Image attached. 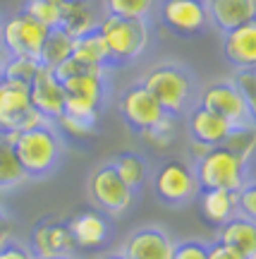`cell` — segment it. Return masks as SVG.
<instances>
[{"label":"cell","mask_w":256,"mask_h":259,"mask_svg":"<svg viewBox=\"0 0 256 259\" xmlns=\"http://www.w3.org/2000/svg\"><path fill=\"white\" fill-rule=\"evenodd\" d=\"M232 84L237 87L239 94H242V96L249 101V106H254V108H256V72H254V67L237 70V74H235Z\"/></svg>","instance_id":"34"},{"label":"cell","mask_w":256,"mask_h":259,"mask_svg":"<svg viewBox=\"0 0 256 259\" xmlns=\"http://www.w3.org/2000/svg\"><path fill=\"white\" fill-rule=\"evenodd\" d=\"M12 147L27 178H43L58 166L63 154V139L53 122H43L38 127L15 132Z\"/></svg>","instance_id":"1"},{"label":"cell","mask_w":256,"mask_h":259,"mask_svg":"<svg viewBox=\"0 0 256 259\" xmlns=\"http://www.w3.org/2000/svg\"><path fill=\"white\" fill-rule=\"evenodd\" d=\"M103 259H127V257H122V254L118 252V254H108V257H103Z\"/></svg>","instance_id":"41"},{"label":"cell","mask_w":256,"mask_h":259,"mask_svg":"<svg viewBox=\"0 0 256 259\" xmlns=\"http://www.w3.org/2000/svg\"><path fill=\"white\" fill-rule=\"evenodd\" d=\"M235 199H237V216H244L249 221L256 219V185L254 180H247L244 185L235 192Z\"/></svg>","instance_id":"33"},{"label":"cell","mask_w":256,"mask_h":259,"mask_svg":"<svg viewBox=\"0 0 256 259\" xmlns=\"http://www.w3.org/2000/svg\"><path fill=\"white\" fill-rule=\"evenodd\" d=\"M10 240H15V228H12V221L8 219V213L0 211V247L8 245Z\"/></svg>","instance_id":"38"},{"label":"cell","mask_w":256,"mask_h":259,"mask_svg":"<svg viewBox=\"0 0 256 259\" xmlns=\"http://www.w3.org/2000/svg\"><path fill=\"white\" fill-rule=\"evenodd\" d=\"M199 204H201L203 219L218 228L237 216V199L235 192L230 190H203Z\"/></svg>","instance_id":"22"},{"label":"cell","mask_w":256,"mask_h":259,"mask_svg":"<svg viewBox=\"0 0 256 259\" xmlns=\"http://www.w3.org/2000/svg\"><path fill=\"white\" fill-rule=\"evenodd\" d=\"M223 53L228 58V63L237 70L256 67V22H247L242 27L225 31Z\"/></svg>","instance_id":"17"},{"label":"cell","mask_w":256,"mask_h":259,"mask_svg":"<svg viewBox=\"0 0 256 259\" xmlns=\"http://www.w3.org/2000/svg\"><path fill=\"white\" fill-rule=\"evenodd\" d=\"M194 173H196V183H199L201 190H230V192H237L247 180H254L251 170L239 161V156H235L223 144L220 147H211L206 151V156L196 161Z\"/></svg>","instance_id":"4"},{"label":"cell","mask_w":256,"mask_h":259,"mask_svg":"<svg viewBox=\"0 0 256 259\" xmlns=\"http://www.w3.org/2000/svg\"><path fill=\"white\" fill-rule=\"evenodd\" d=\"M77 250H101L110 242L113 226L103 211H79L67 221Z\"/></svg>","instance_id":"16"},{"label":"cell","mask_w":256,"mask_h":259,"mask_svg":"<svg viewBox=\"0 0 256 259\" xmlns=\"http://www.w3.org/2000/svg\"><path fill=\"white\" fill-rule=\"evenodd\" d=\"M156 0H103V8L113 17H137L146 19L153 10Z\"/></svg>","instance_id":"30"},{"label":"cell","mask_w":256,"mask_h":259,"mask_svg":"<svg viewBox=\"0 0 256 259\" xmlns=\"http://www.w3.org/2000/svg\"><path fill=\"white\" fill-rule=\"evenodd\" d=\"M5 58H8V53H5V46H3V36H0V65L5 63Z\"/></svg>","instance_id":"40"},{"label":"cell","mask_w":256,"mask_h":259,"mask_svg":"<svg viewBox=\"0 0 256 259\" xmlns=\"http://www.w3.org/2000/svg\"><path fill=\"white\" fill-rule=\"evenodd\" d=\"M153 190L158 199L165 204H187L199 194V183L196 173L187 161H165L163 166L156 170Z\"/></svg>","instance_id":"9"},{"label":"cell","mask_w":256,"mask_h":259,"mask_svg":"<svg viewBox=\"0 0 256 259\" xmlns=\"http://www.w3.org/2000/svg\"><path fill=\"white\" fill-rule=\"evenodd\" d=\"M144 142H146L148 147L158 149V151H163V149H170L175 142V135H177V125H175V115H168L165 113L161 120L156 122L153 127L144 130V132H139Z\"/></svg>","instance_id":"29"},{"label":"cell","mask_w":256,"mask_h":259,"mask_svg":"<svg viewBox=\"0 0 256 259\" xmlns=\"http://www.w3.org/2000/svg\"><path fill=\"white\" fill-rule=\"evenodd\" d=\"M22 10L29 17L41 22L46 29L60 27V3H55V0H27V5Z\"/></svg>","instance_id":"31"},{"label":"cell","mask_w":256,"mask_h":259,"mask_svg":"<svg viewBox=\"0 0 256 259\" xmlns=\"http://www.w3.org/2000/svg\"><path fill=\"white\" fill-rule=\"evenodd\" d=\"M173 247V238L165 231L156 228V226H144L125 238L120 254L127 259H170Z\"/></svg>","instance_id":"14"},{"label":"cell","mask_w":256,"mask_h":259,"mask_svg":"<svg viewBox=\"0 0 256 259\" xmlns=\"http://www.w3.org/2000/svg\"><path fill=\"white\" fill-rule=\"evenodd\" d=\"M12 137H15V132H0V192L12 190V187L29 180L22 163H19L17 154H15Z\"/></svg>","instance_id":"23"},{"label":"cell","mask_w":256,"mask_h":259,"mask_svg":"<svg viewBox=\"0 0 256 259\" xmlns=\"http://www.w3.org/2000/svg\"><path fill=\"white\" fill-rule=\"evenodd\" d=\"M55 3H63V0H55Z\"/></svg>","instance_id":"43"},{"label":"cell","mask_w":256,"mask_h":259,"mask_svg":"<svg viewBox=\"0 0 256 259\" xmlns=\"http://www.w3.org/2000/svg\"><path fill=\"white\" fill-rule=\"evenodd\" d=\"M46 34L48 29L34 17H29L24 10H19L17 15L8 17L0 24V36H3V46H5L8 56L36 58L38 60Z\"/></svg>","instance_id":"8"},{"label":"cell","mask_w":256,"mask_h":259,"mask_svg":"<svg viewBox=\"0 0 256 259\" xmlns=\"http://www.w3.org/2000/svg\"><path fill=\"white\" fill-rule=\"evenodd\" d=\"M209 144H201V142H196V139H192V144H189V154H192V161L196 163L199 158L206 156V151H209Z\"/></svg>","instance_id":"39"},{"label":"cell","mask_w":256,"mask_h":259,"mask_svg":"<svg viewBox=\"0 0 256 259\" xmlns=\"http://www.w3.org/2000/svg\"><path fill=\"white\" fill-rule=\"evenodd\" d=\"M223 147H228L251 170V163H254V127H232L228 139L223 142Z\"/></svg>","instance_id":"28"},{"label":"cell","mask_w":256,"mask_h":259,"mask_svg":"<svg viewBox=\"0 0 256 259\" xmlns=\"http://www.w3.org/2000/svg\"><path fill=\"white\" fill-rule=\"evenodd\" d=\"M77 63L86 65V67H96V70H106L110 65L108 60V48H106V41L98 31H89L84 36L74 38L72 46V56Z\"/></svg>","instance_id":"24"},{"label":"cell","mask_w":256,"mask_h":259,"mask_svg":"<svg viewBox=\"0 0 256 259\" xmlns=\"http://www.w3.org/2000/svg\"><path fill=\"white\" fill-rule=\"evenodd\" d=\"M29 101L48 122H53L58 115L65 113V89L53 70L41 65L34 82L29 84Z\"/></svg>","instance_id":"15"},{"label":"cell","mask_w":256,"mask_h":259,"mask_svg":"<svg viewBox=\"0 0 256 259\" xmlns=\"http://www.w3.org/2000/svg\"><path fill=\"white\" fill-rule=\"evenodd\" d=\"M60 29L72 38H79L98 29V17L89 0H63L60 3Z\"/></svg>","instance_id":"20"},{"label":"cell","mask_w":256,"mask_h":259,"mask_svg":"<svg viewBox=\"0 0 256 259\" xmlns=\"http://www.w3.org/2000/svg\"><path fill=\"white\" fill-rule=\"evenodd\" d=\"M65 113L89 122H98L103 99H106V70L74 74L63 82Z\"/></svg>","instance_id":"5"},{"label":"cell","mask_w":256,"mask_h":259,"mask_svg":"<svg viewBox=\"0 0 256 259\" xmlns=\"http://www.w3.org/2000/svg\"><path fill=\"white\" fill-rule=\"evenodd\" d=\"M41 70V63L36 58H19V56H8L5 63L0 65V74L3 79H10V82H19L29 87L34 82L36 72Z\"/></svg>","instance_id":"27"},{"label":"cell","mask_w":256,"mask_h":259,"mask_svg":"<svg viewBox=\"0 0 256 259\" xmlns=\"http://www.w3.org/2000/svg\"><path fill=\"white\" fill-rule=\"evenodd\" d=\"M29 250L36 259H48V257H72L77 247H74L72 233L67 228V223L46 216L31 228Z\"/></svg>","instance_id":"11"},{"label":"cell","mask_w":256,"mask_h":259,"mask_svg":"<svg viewBox=\"0 0 256 259\" xmlns=\"http://www.w3.org/2000/svg\"><path fill=\"white\" fill-rule=\"evenodd\" d=\"M110 166L115 168V173L120 176V180L127 187L137 190V187L144 185V178H146V163L139 154H132V151H125V154H118V156L110 161Z\"/></svg>","instance_id":"26"},{"label":"cell","mask_w":256,"mask_h":259,"mask_svg":"<svg viewBox=\"0 0 256 259\" xmlns=\"http://www.w3.org/2000/svg\"><path fill=\"white\" fill-rule=\"evenodd\" d=\"M170 259H209L206 242H201V240H182V242H175L173 257H170Z\"/></svg>","instance_id":"35"},{"label":"cell","mask_w":256,"mask_h":259,"mask_svg":"<svg viewBox=\"0 0 256 259\" xmlns=\"http://www.w3.org/2000/svg\"><path fill=\"white\" fill-rule=\"evenodd\" d=\"M120 115L125 118L129 127H134L137 132H144V130L153 127L165 115V111L141 84H134L120 99Z\"/></svg>","instance_id":"13"},{"label":"cell","mask_w":256,"mask_h":259,"mask_svg":"<svg viewBox=\"0 0 256 259\" xmlns=\"http://www.w3.org/2000/svg\"><path fill=\"white\" fill-rule=\"evenodd\" d=\"M161 19L180 36H196L209 27L206 0H161Z\"/></svg>","instance_id":"12"},{"label":"cell","mask_w":256,"mask_h":259,"mask_svg":"<svg viewBox=\"0 0 256 259\" xmlns=\"http://www.w3.org/2000/svg\"><path fill=\"white\" fill-rule=\"evenodd\" d=\"M48 259H74V254L72 257H48Z\"/></svg>","instance_id":"42"},{"label":"cell","mask_w":256,"mask_h":259,"mask_svg":"<svg viewBox=\"0 0 256 259\" xmlns=\"http://www.w3.org/2000/svg\"><path fill=\"white\" fill-rule=\"evenodd\" d=\"M53 127L58 132H63L67 137L72 139H89L96 135V122H89V120H82V118H74V115H58L53 120Z\"/></svg>","instance_id":"32"},{"label":"cell","mask_w":256,"mask_h":259,"mask_svg":"<svg viewBox=\"0 0 256 259\" xmlns=\"http://www.w3.org/2000/svg\"><path fill=\"white\" fill-rule=\"evenodd\" d=\"M48 122L29 101V87L19 82H0V132H24Z\"/></svg>","instance_id":"6"},{"label":"cell","mask_w":256,"mask_h":259,"mask_svg":"<svg viewBox=\"0 0 256 259\" xmlns=\"http://www.w3.org/2000/svg\"><path fill=\"white\" fill-rule=\"evenodd\" d=\"M0 82H3V74H0Z\"/></svg>","instance_id":"44"},{"label":"cell","mask_w":256,"mask_h":259,"mask_svg":"<svg viewBox=\"0 0 256 259\" xmlns=\"http://www.w3.org/2000/svg\"><path fill=\"white\" fill-rule=\"evenodd\" d=\"M0 259H36L31 254L27 245H22L17 240H10L8 245H3L0 247Z\"/></svg>","instance_id":"36"},{"label":"cell","mask_w":256,"mask_h":259,"mask_svg":"<svg viewBox=\"0 0 256 259\" xmlns=\"http://www.w3.org/2000/svg\"><path fill=\"white\" fill-rule=\"evenodd\" d=\"M98 34L106 41L110 65H127L134 63L148 48L151 27L146 19L137 17H113L106 15L98 19Z\"/></svg>","instance_id":"2"},{"label":"cell","mask_w":256,"mask_h":259,"mask_svg":"<svg viewBox=\"0 0 256 259\" xmlns=\"http://www.w3.org/2000/svg\"><path fill=\"white\" fill-rule=\"evenodd\" d=\"M218 240L237 250L244 259H256V223L244 216H235L228 223H223Z\"/></svg>","instance_id":"21"},{"label":"cell","mask_w":256,"mask_h":259,"mask_svg":"<svg viewBox=\"0 0 256 259\" xmlns=\"http://www.w3.org/2000/svg\"><path fill=\"white\" fill-rule=\"evenodd\" d=\"M209 22H213L220 31H230L242 27L256 17V0H206Z\"/></svg>","instance_id":"19"},{"label":"cell","mask_w":256,"mask_h":259,"mask_svg":"<svg viewBox=\"0 0 256 259\" xmlns=\"http://www.w3.org/2000/svg\"><path fill=\"white\" fill-rule=\"evenodd\" d=\"M72 46L74 38L65 31V29L55 27L48 29L46 38H43V46H41V53H38V63L48 67V70H55L60 63H65L67 58L72 56Z\"/></svg>","instance_id":"25"},{"label":"cell","mask_w":256,"mask_h":259,"mask_svg":"<svg viewBox=\"0 0 256 259\" xmlns=\"http://www.w3.org/2000/svg\"><path fill=\"white\" fill-rule=\"evenodd\" d=\"M141 87L161 103V108L168 115L182 113L189 106L194 94L192 74L184 67H177V65H156V67H151L144 74Z\"/></svg>","instance_id":"3"},{"label":"cell","mask_w":256,"mask_h":259,"mask_svg":"<svg viewBox=\"0 0 256 259\" xmlns=\"http://www.w3.org/2000/svg\"><path fill=\"white\" fill-rule=\"evenodd\" d=\"M206 250H209V259H244L237 250L228 247L225 242H220V240L209 242V245H206Z\"/></svg>","instance_id":"37"},{"label":"cell","mask_w":256,"mask_h":259,"mask_svg":"<svg viewBox=\"0 0 256 259\" xmlns=\"http://www.w3.org/2000/svg\"><path fill=\"white\" fill-rule=\"evenodd\" d=\"M203 108L218 113L220 118L232 125V127H254V106L239 94V89L232 82H213L201 92Z\"/></svg>","instance_id":"7"},{"label":"cell","mask_w":256,"mask_h":259,"mask_svg":"<svg viewBox=\"0 0 256 259\" xmlns=\"http://www.w3.org/2000/svg\"><path fill=\"white\" fill-rule=\"evenodd\" d=\"M89 194H91L93 204L103 213H110V216H120L122 211H127L132 202H134V190L120 180V176L115 173V168L110 163H103L91 173V178H89Z\"/></svg>","instance_id":"10"},{"label":"cell","mask_w":256,"mask_h":259,"mask_svg":"<svg viewBox=\"0 0 256 259\" xmlns=\"http://www.w3.org/2000/svg\"><path fill=\"white\" fill-rule=\"evenodd\" d=\"M187 127H189L192 139L201 142V144H209V147H220L228 139L232 125L225 118H220L218 113L209 111V108H203L201 103H199V106H194L192 111H189Z\"/></svg>","instance_id":"18"}]
</instances>
